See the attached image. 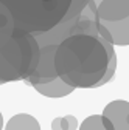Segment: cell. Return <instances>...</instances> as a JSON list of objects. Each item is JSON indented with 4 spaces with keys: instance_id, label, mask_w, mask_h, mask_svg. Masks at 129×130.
<instances>
[{
    "instance_id": "6da1fadb",
    "label": "cell",
    "mask_w": 129,
    "mask_h": 130,
    "mask_svg": "<svg viewBox=\"0 0 129 130\" xmlns=\"http://www.w3.org/2000/svg\"><path fill=\"white\" fill-rule=\"evenodd\" d=\"M55 67L58 77L73 88H96L114 77L117 68L114 45L100 36L92 3L58 45Z\"/></svg>"
},
{
    "instance_id": "7a4b0ae2",
    "label": "cell",
    "mask_w": 129,
    "mask_h": 130,
    "mask_svg": "<svg viewBox=\"0 0 129 130\" xmlns=\"http://www.w3.org/2000/svg\"><path fill=\"white\" fill-rule=\"evenodd\" d=\"M12 14L16 29L41 36L76 20L90 0H0Z\"/></svg>"
},
{
    "instance_id": "3957f363",
    "label": "cell",
    "mask_w": 129,
    "mask_h": 130,
    "mask_svg": "<svg viewBox=\"0 0 129 130\" xmlns=\"http://www.w3.org/2000/svg\"><path fill=\"white\" fill-rule=\"evenodd\" d=\"M41 48L33 34L11 29L0 32V84L27 80L37 67Z\"/></svg>"
},
{
    "instance_id": "277c9868",
    "label": "cell",
    "mask_w": 129,
    "mask_h": 130,
    "mask_svg": "<svg viewBox=\"0 0 129 130\" xmlns=\"http://www.w3.org/2000/svg\"><path fill=\"white\" fill-rule=\"evenodd\" d=\"M39 48H41V54H39L37 67L33 71V74L25 80L27 84L33 85V87L48 84L58 77L56 67H55V54H56L58 45H44Z\"/></svg>"
},
{
    "instance_id": "5b68a950",
    "label": "cell",
    "mask_w": 129,
    "mask_h": 130,
    "mask_svg": "<svg viewBox=\"0 0 129 130\" xmlns=\"http://www.w3.org/2000/svg\"><path fill=\"white\" fill-rule=\"evenodd\" d=\"M100 22H120L129 17V0H90Z\"/></svg>"
},
{
    "instance_id": "8992f818",
    "label": "cell",
    "mask_w": 129,
    "mask_h": 130,
    "mask_svg": "<svg viewBox=\"0 0 129 130\" xmlns=\"http://www.w3.org/2000/svg\"><path fill=\"white\" fill-rule=\"evenodd\" d=\"M101 116L112 124L114 130H129V102L121 99L109 102Z\"/></svg>"
},
{
    "instance_id": "52a82bcc",
    "label": "cell",
    "mask_w": 129,
    "mask_h": 130,
    "mask_svg": "<svg viewBox=\"0 0 129 130\" xmlns=\"http://www.w3.org/2000/svg\"><path fill=\"white\" fill-rule=\"evenodd\" d=\"M98 23L107 31L109 34V42L112 45H129V17L120 22H100Z\"/></svg>"
},
{
    "instance_id": "ba28073f",
    "label": "cell",
    "mask_w": 129,
    "mask_h": 130,
    "mask_svg": "<svg viewBox=\"0 0 129 130\" xmlns=\"http://www.w3.org/2000/svg\"><path fill=\"white\" fill-rule=\"evenodd\" d=\"M36 91H39L41 94L47 96V98H62V96H67L70 94L75 88L67 85L61 77H56L55 80L48 84H42V85H34Z\"/></svg>"
},
{
    "instance_id": "9c48e42d",
    "label": "cell",
    "mask_w": 129,
    "mask_h": 130,
    "mask_svg": "<svg viewBox=\"0 0 129 130\" xmlns=\"http://www.w3.org/2000/svg\"><path fill=\"white\" fill-rule=\"evenodd\" d=\"M5 130H41V125L37 119L31 115L20 113V115H16L8 121Z\"/></svg>"
},
{
    "instance_id": "30bf717a",
    "label": "cell",
    "mask_w": 129,
    "mask_h": 130,
    "mask_svg": "<svg viewBox=\"0 0 129 130\" xmlns=\"http://www.w3.org/2000/svg\"><path fill=\"white\" fill-rule=\"evenodd\" d=\"M11 29H16L12 14L9 12V9L2 2H0V32L2 31H11Z\"/></svg>"
},
{
    "instance_id": "8fae6325",
    "label": "cell",
    "mask_w": 129,
    "mask_h": 130,
    "mask_svg": "<svg viewBox=\"0 0 129 130\" xmlns=\"http://www.w3.org/2000/svg\"><path fill=\"white\" fill-rule=\"evenodd\" d=\"M79 130H106L103 125V116L101 115H92L83 121L79 125Z\"/></svg>"
},
{
    "instance_id": "7c38bea8",
    "label": "cell",
    "mask_w": 129,
    "mask_h": 130,
    "mask_svg": "<svg viewBox=\"0 0 129 130\" xmlns=\"http://www.w3.org/2000/svg\"><path fill=\"white\" fill-rule=\"evenodd\" d=\"M51 130H69V121L67 118H55L51 122Z\"/></svg>"
},
{
    "instance_id": "4fadbf2b",
    "label": "cell",
    "mask_w": 129,
    "mask_h": 130,
    "mask_svg": "<svg viewBox=\"0 0 129 130\" xmlns=\"http://www.w3.org/2000/svg\"><path fill=\"white\" fill-rule=\"evenodd\" d=\"M66 118H67V121H69V130H76V127H78V121H76V118L72 116V115H67Z\"/></svg>"
},
{
    "instance_id": "5bb4252c",
    "label": "cell",
    "mask_w": 129,
    "mask_h": 130,
    "mask_svg": "<svg viewBox=\"0 0 129 130\" xmlns=\"http://www.w3.org/2000/svg\"><path fill=\"white\" fill-rule=\"evenodd\" d=\"M103 125H104V128L106 130H114V127H112V124L106 119V118H103Z\"/></svg>"
},
{
    "instance_id": "9a60e30c",
    "label": "cell",
    "mask_w": 129,
    "mask_h": 130,
    "mask_svg": "<svg viewBox=\"0 0 129 130\" xmlns=\"http://www.w3.org/2000/svg\"><path fill=\"white\" fill-rule=\"evenodd\" d=\"M3 128V116H2V113H0V130Z\"/></svg>"
}]
</instances>
